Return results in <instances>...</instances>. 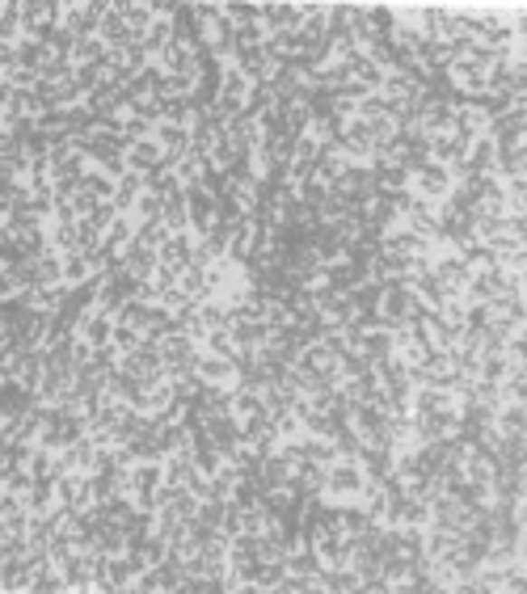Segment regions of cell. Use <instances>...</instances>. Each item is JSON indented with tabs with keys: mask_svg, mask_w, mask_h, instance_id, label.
Instances as JSON below:
<instances>
[{
	"mask_svg": "<svg viewBox=\"0 0 527 594\" xmlns=\"http://www.w3.org/2000/svg\"><path fill=\"white\" fill-rule=\"evenodd\" d=\"M17 514H25V502L17 493H0V522L17 519Z\"/></svg>",
	"mask_w": 527,
	"mask_h": 594,
	"instance_id": "50",
	"label": "cell"
},
{
	"mask_svg": "<svg viewBox=\"0 0 527 594\" xmlns=\"http://www.w3.org/2000/svg\"><path fill=\"white\" fill-rule=\"evenodd\" d=\"M198 321H203V329H228V308H224L220 300H198Z\"/></svg>",
	"mask_w": 527,
	"mask_h": 594,
	"instance_id": "39",
	"label": "cell"
},
{
	"mask_svg": "<svg viewBox=\"0 0 527 594\" xmlns=\"http://www.w3.org/2000/svg\"><path fill=\"white\" fill-rule=\"evenodd\" d=\"M249 413H262V392L233 388V417H249Z\"/></svg>",
	"mask_w": 527,
	"mask_h": 594,
	"instance_id": "43",
	"label": "cell"
},
{
	"mask_svg": "<svg viewBox=\"0 0 527 594\" xmlns=\"http://www.w3.org/2000/svg\"><path fill=\"white\" fill-rule=\"evenodd\" d=\"M333 148H338L342 160H350V165H371V157H376V139H371L363 119H346L338 139H333Z\"/></svg>",
	"mask_w": 527,
	"mask_h": 594,
	"instance_id": "6",
	"label": "cell"
},
{
	"mask_svg": "<svg viewBox=\"0 0 527 594\" xmlns=\"http://www.w3.org/2000/svg\"><path fill=\"white\" fill-rule=\"evenodd\" d=\"M152 139L160 144V152L165 157H186L190 152V131H186L182 122H157V131H152Z\"/></svg>",
	"mask_w": 527,
	"mask_h": 594,
	"instance_id": "23",
	"label": "cell"
},
{
	"mask_svg": "<svg viewBox=\"0 0 527 594\" xmlns=\"http://www.w3.org/2000/svg\"><path fill=\"white\" fill-rule=\"evenodd\" d=\"M17 295H22V283H17L9 262H0V300H17Z\"/></svg>",
	"mask_w": 527,
	"mask_h": 594,
	"instance_id": "49",
	"label": "cell"
},
{
	"mask_svg": "<svg viewBox=\"0 0 527 594\" xmlns=\"http://www.w3.org/2000/svg\"><path fill=\"white\" fill-rule=\"evenodd\" d=\"M106 9H110V5H101V0H93V5H60V25L72 38H93L101 17H106Z\"/></svg>",
	"mask_w": 527,
	"mask_h": 594,
	"instance_id": "10",
	"label": "cell"
},
{
	"mask_svg": "<svg viewBox=\"0 0 527 594\" xmlns=\"http://www.w3.org/2000/svg\"><path fill=\"white\" fill-rule=\"evenodd\" d=\"M0 493H5V485H0Z\"/></svg>",
	"mask_w": 527,
	"mask_h": 594,
	"instance_id": "51",
	"label": "cell"
},
{
	"mask_svg": "<svg viewBox=\"0 0 527 594\" xmlns=\"http://www.w3.org/2000/svg\"><path fill=\"white\" fill-rule=\"evenodd\" d=\"M195 241H198L195 232H173L169 241H165V244H160V249H157V262H160V266H173V270H177V274H182V270L190 266V254H195Z\"/></svg>",
	"mask_w": 527,
	"mask_h": 594,
	"instance_id": "18",
	"label": "cell"
},
{
	"mask_svg": "<svg viewBox=\"0 0 527 594\" xmlns=\"http://www.w3.org/2000/svg\"><path fill=\"white\" fill-rule=\"evenodd\" d=\"M350 300H355V312H376V303H380V283L363 279L355 292H350Z\"/></svg>",
	"mask_w": 527,
	"mask_h": 594,
	"instance_id": "41",
	"label": "cell"
},
{
	"mask_svg": "<svg viewBox=\"0 0 527 594\" xmlns=\"http://www.w3.org/2000/svg\"><path fill=\"white\" fill-rule=\"evenodd\" d=\"M101 249V232L89 224V219H76V254H98Z\"/></svg>",
	"mask_w": 527,
	"mask_h": 594,
	"instance_id": "42",
	"label": "cell"
},
{
	"mask_svg": "<svg viewBox=\"0 0 527 594\" xmlns=\"http://www.w3.org/2000/svg\"><path fill=\"white\" fill-rule=\"evenodd\" d=\"M106 55H110V47H106V43H101L98 34L93 38H76V47H72V55H68V60H72V68H101V63H106Z\"/></svg>",
	"mask_w": 527,
	"mask_h": 594,
	"instance_id": "27",
	"label": "cell"
},
{
	"mask_svg": "<svg viewBox=\"0 0 527 594\" xmlns=\"http://www.w3.org/2000/svg\"><path fill=\"white\" fill-rule=\"evenodd\" d=\"M160 224H165L169 232H190V206H186V195L165 198V206H160Z\"/></svg>",
	"mask_w": 527,
	"mask_h": 594,
	"instance_id": "31",
	"label": "cell"
},
{
	"mask_svg": "<svg viewBox=\"0 0 527 594\" xmlns=\"http://www.w3.org/2000/svg\"><path fill=\"white\" fill-rule=\"evenodd\" d=\"M152 131H157V122L139 119V114H123V139H127V148H131L135 139H148Z\"/></svg>",
	"mask_w": 527,
	"mask_h": 594,
	"instance_id": "44",
	"label": "cell"
},
{
	"mask_svg": "<svg viewBox=\"0 0 527 594\" xmlns=\"http://www.w3.org/2000/svg\"><path fill=\"white\" fill-rule=\"evenodd\" d=\"M376 312H380V325L384 329H397V325H409V321H417V316H422V303H417V295L409 292L405 283H384Z\"/></svg>",
	"mask_w": 527,
	"mask_h": 594,
	"instance_id": "2",
	"label": "cell"
},
{
	"mask_svg": "<svg viewBox=\"0 0 527 594\" xmlns=\"http://www.w3.org/2000/svg\"><path fill=\"white\" fill-rule=\"evenodd\" d=\"M207 157H198V152H186V157H177V165H173V173H177V182L182 186H198L203 177H207Z\"/></svg>",
	"mask_w": 527,
	"mask_h": 594,
	"instance_id": "30",
	"label": "cell"
},
{
	"mask_svg": "<svg viewBox=\"0 0 527 594\" xmlns=\"http://www.w3.org/2000/svg\"><path fill=\"white\" fill-rule=\"evenodd\" d=\"M452 169L447 165H435V160H426V165H417L414 173H409V195L414 198H426V203H443V198L452 195Z\"/></svg>",
	"mask_w": 527,
	"mask_h": 594,
	"instance_id": "4",
	"label": "cell"
},
{
	"mask_svg": "<svg viewBox=\"0 0 527 594\" xmlns=\"http://www.w3.org/2000/svg\"><path fill=\"white\" fill-rule=\"evenodd\" d=\"M376 379H380V388L388 392V397H409V392H414V384H409V363H405L401 354L380 359V363H376Z\"/></svg>",
	"mask_w": 527,
	"mask_h": 594,
	"instance_id": "14",
	"label": "cell"
},
{
	"mask_svg": "<svg viewBox=\"0 0 527 594\" xmlns=\"http://www.w3.org/2000/svg\"><path fill=\"white\" fill-rule=\"evenodd\" d=\"M114 9L123 13V22L135 30V38H139V34H144V30H148V25L157 22V13H152V5H139V0H119Z\"/></svg>",
	"mask_w": 527,
	"mask_h": 594,
	"instance_id": "29",
	"label": "cell"
},
{
	"mask_svg": "<svg viewBox=\"0 0 527 594\" xmlns=\"http://www.w3.org/2000/svg\"><path fill=\"white\" fill-rule=\"evenodd\" d=\"M60 455H63V464H68L72 473H93V460H98V443L85 435V438H76L72 447H63Z\"/></svg>",
	"mask_w": 527,
	"mask_h": 594,
	"instance_id": "28",
	"label": "cell"
},
{
	"mask_svg": "<svg viewBox=\"0 0 527 594\" xmlns=\"http://www.w3.org/2000/svg\"><path fill=\"white\" fill-rule=\"evenodd\" d=\"M72 552H76V544H72V535H68V527L51 532V540H47V557H51V565H63V560L72 557Z\"/></svg>",
	"mask_w": 527,
	"mask_h": 594,
	"instance_id": "40",
	"label": "cell"
},
{
	"mask_svg": "<svg viewBox=\"0 0 527 594\" xmlns=\"http://www.w3.org/2000/svg\"><path fill=\"white\" fill-rule=\"evenodd\" d=\"M160 198L152 195V190H144V195L135 198V206H131V216H135V224H148V219H160Z\"/></svg>",
	"mask_w": 527,
	"mask_h": 594,
	"instance_id": "45",
	"label": "cell"
},
{
	"mask_svg": "<svg viewBox=\"0 0 527 594\" xmlns=\"http://www.w3.org/2000/svg\"><path fill=\"white\" fill-rule=\"evenodd\" d=\"M119 266H123L135 283H144V279H152V274H157L160 262H157V249H144V244L131 236V244H127L123 254H119Z\"/></svg>",
	"mask_w": 527,
	"mask_h": 594,
	"instance_id": "16",
	"label": "cell"
},
{
	"mask_svg": "<svg viewBox=\"0 0 527 594\" xmlns=\"http://www.w3.org/2000/svg\"><path fill=\"white\" fill-rule=\"evenodd\" d=\"M203 350H207V354H220V359H233V363H236V354H241L233 346V333H228V329H211L207 338H203Z\"/></svg>",
	"mask_w": 527,
	"mask_h": 594,
	"instance_id": "38",
	"label": "cell"
},
{
	"mask_svg": "<svg viewBox=\"0 0 527 594\" xmlns=\"http://www.w3.org/2000/svg\"><path fill=\"white\" fill-rule=\"evenodd\" d=\"M228 333H233V346L236 350H262L270 338V329L266 321H233L228 325Z\"/></svg>",
	"mask_w": 527,
	"mask_h": 594,
	"instance_id": "24",
	"label": "cell"
},
{
	"mask_svg": "<svg viewBox=\"0 0 527 594\" xmlns=\"http://www.w3.org/2000/svg\"><path fill=\"white\" fill-rule=\"evenodd\" d=\"M363 279H368V266H359L350 257H338V262H330V266L321 270V283H325L330 292H355Z\"/></svg>",
	"mask_w": 527,
	"mask_h": 594,
	"instance_id": "15",
	"label": "cell"
},
{
	"mask_svg": "<svg viewBox=\"0 0 527 594\" xmlns=\"http://www.w3.org/2000/svg\"><path fill=\"white\" fill-rule=\"evenodd\" d=\"M51 25H60V5H51V0H25L22 5V38L43 43Z\"/></svg>",
	"mask_w": 527,
	"mask_h": 594,
	"instance_id": "11",
	"label": "cell"
},
{
	"mask_svg": "<svg viewBox=\"0 0 527 594\" xmlns=\"http://www.w3.org/2000/svg\"><path fill=\"white\" fill-rule=\"evenodd\" d=\"M81 341H89L93 350H106L110 346V333H114V316L98 312V308H85V312L76 316V329H72Z\"/></svg>",
	"mask_w": 527,
	"mask_h": 594,
	"instance_id": "13",
	"label": "cell"
},
{
	"mask_svg": "<svg viewBox=\"0 0 527 594\" xmlns=\"http://www.w3.org/2000/svg\"><path fill=\"white\" fill-rule=\"evenodd\" d=\"M81 190H85V195H93V198H114V177H106L101 169H93V165H89L85 177H81Z\"/></svg>",
	"mask_w": 527,
	"mask_h": 594,
	"instance_id": "37",
	"label": "cell"
},
{
	"mask_svg": "<svg viewBox=\"0 0 527 594\" xmlns=\"http://www.w3.org/2000/svg\"><path fill=\"white\" fill-rule=\"evenodd\" d=\"M198 435L207 438L211 447H216L224 460H228V455L241 447V417H233V413H216V417H203V422H198Z\"/></svg>",
	"mask_w": 527,
	"mask_h": 594,
	"instance_id": "8",
	"label": "cell"
},
{
	"mask_svg": "<svg viewBox=\"0 0 527 594\" xmlns=\"http://www.w3.org/2000/svg\"><path fill=\"white\" fill-rule=\"evenodd\" d=\"M98 38H101V43H106L110 51H123V47H135V43H139V38H135V30L123 22V13L114 9V5L106 9V17H101Z\"/></svg>",
	"mask_w": 527,
	"mask_h": 594,
	"instance_id": "19",
	"label": "cell"
},
{
	"mask_svg": "<svg viewBox=\"0 0 527 594\" xmlns=\"http://www.w3.org/2000/svg\"><path fill=\"white\" fill-rule=\"evenodd\" d=\"M139 341H144V338H139L135 329H127V325H114V333H110V346H114V350H119V354H131L135 346H139Z\"/></svg>",
	"mask_w": 527,
	"mask_h": 594,
	"instance_id": "48",
	"label": "cell"
},
{
	"mask_svg": "<svg viewBox=\"0 0 527 594\" xmlns=\"http://www.w3.org/2000/svg\"><path fill=\"white\" fill-rule=\"evenodd\" d=\"M195 376L203 379V384H224V388H233V384H236V363H233V359H220V354L198 350Z\"/></svg>",
	"mask_w": 527,
	"mask_h": 594,
	"instance_id": "17",
	"label": "cell"
},
{
	"mask_svg": "<svg viewBox=\"0 0 527 594\" xmlns=\"http://www.w3.org/2000/svg\"><path fill=\"white\" fill-rule=\"evenodd\" d=\"M515 367L506 363V354H481V367H477V379H490V384H503Z\"/></svg>",
	"mask_w": 527,
	"mask_h": 594,
	"instance_id": "35",
	"label": "cell"
},
{
	"mask_svg": "<svg viewBox=\"0 0 527 594\" xmlns=\"http://www.w3.org/2000/svg\"><path fill=\"white\" fill-rule=\"evenodd\" d=\"M119 367H123L127 376H135L144 388H152L157 379H165V363H160V350L152 346V341H139L131 354H123L119 359Z\"/></svg>",
	"mask_w": 527,
	"mask_h": 594,
	"instance_id": "7",
	"label": "cell"
},
{
	"mask_svg": "<svg viewBox=\"0 0 527 594\" xmlns=\"http://www.w3.org/2000/svg\"><path fill=\"white\" fill-rule=\"evenodd\" d=\"M173 232L160 224V219H148V224H135V241L144 244V249H160V244L169 241Z\"/></svg>",
	"mask_w": 527,
	"mask_h": 594,
	"instance_id": "36",
	"label": "cell"
},
{
	"mask_svg": "<svg viewBox=\"0 0 527 594\" xmlns=\"http://www.w3.org/2000/svg\"><path fill=\"white\" fill-rule=\"evenodd\" d=\"M224 139H228V144L241 152V157H254V152H258V144H262V127L254 119H245V114H241V119H233L228 127H224Z\"/></svg>",
	"mask_w": 527,
	"mask_h": 594,
	"instance_id": "20",
	"label": "cell"
},
{
	"mask_svg": "<svg viewBox=\"0 0 527 594\" xmlns=\"http://www.w3.org/2000/svg\"><path fill=\"white\" fill-rule=\"evenodd\" d=\"M493 426H498V435H527V405L503 400V405L493 409Z\"/></svg>",
	"mask_w": 527,
	"mask_h": 594,
	"instance_id": "26",
	"label": "cell"
},
{
	"mask_svg": "<svg viewBox=\"0 0 527 594\" xmlns=\"http://www.w3.org/2000/svg\"><path fill=\"white\" fill-rule=\"evenodd\" d=\"M0 485H5V493H17V497H25V493H30V489H34V476H30V468H13V473L5 476Z\"/></svg>",
	"mask_w": 527,
	"mask_h": 594,
	"instance_id": "47",
	"label": "cell"
},
{
	"mask_svg": "<svg viewBox=\"0 0 527 594\" xmlns=\"http://www.w3.org/2000/svg\"><path fill=\"white\" fill-rule=\"evenodd\" d=\"M249 89H254V81H249L233 60H224L220 63V93H216V98H228V101H241V106H245Z\"/></svg>",
	"mask_w": 527,
	"mask_h": 594,
	"instance_id": "22",
	"label": "cell"
},
{
	"mask_svg": "<svg viewBox=\"0 0 527 594\" xmlns=\"http://www.w3.org/2000/svg\"><path fill=\"white\" fill-rule=\"evenodd\" d=\"M430 274L447 287V295H465L468 279H473V266H468L465 257L455 254V249H443V254L430 257Z\"/></svg>",
	"mask_w": 527,
	"mask_h": 594,
	"instance_id": "9",
	"label": "cell"
},
{
	"mask_svg": "<svg viewBox=\"0 0 527 594\" xmlns=\"http://www.w3.org/2000/svg\"><path fill=\"white\" fill-rule=\"evenodd\" d=\"M177 287H182L190 300H207V270H203V266H186L182 274H177Z\"/></svg>",
	"mask_w": 527,
	"mask_h": 594,
	"instance_id": "34",
	"label": "cell"
},
{
	"mask_svg": "<svg viewBox=\"0 0 527 594\" xmlns=\"http://www.w3.org/2000/svg\"><path fill=\"white\" fill-rule=\"evenodd\" d=\"M241 443L249 451H258V455H270V451L279 447V435H274V422H270V413H249L241 417Z\"/></svg>",
	"mask_w": 527,
	"mask_h": 594,
	"instance_id": "12",
	"label": "cell"
},
{
	"mask_svg": "<svg viewBox=\"0 0 527 594\" xmlns=\"http://www.w3.org/2000/svg\"><path fill=\"white\" fill-rule=\"evenodd\" d=\"M160 350V363H165V379H177V376H190L198 363V346L190 333H182V329H173V333H165V338L157 341Z\"/></svg>",
	"mask_w": 527,
	"mask_h": 594,
	"instance_id": "1",
	"label": "cell"
},
{
	"mask_svg": "<svg viewBox=\"0 0 527 594\" xmlns=\"http://www.w3.org/2000/svg\"><path fill=\"white\" fill-rule=\"evenodd\" d=\"M85 219H89V224H93L98 232H106V228L114 224V219H119V211H114L110 198H98V203L89 206V216H85Z\"/></svg>",
	"mask_w": 527,
	"mask_h": 594,
	"instance_id": "46",
	"label": "cell"
},
{
	"mask_svg": "<svg viewBox=\"0 0 527 594\" xmlns=\"http://www.w3.org/2000/svg\"><path fill=\"white\" fill-rule=\"evenodd\" d=\"M144 195V173H135V169H127L119 182H114V211L119 216H131V206H135V198Z\"/></svg>",
	"mask_w": 527,
	"mask_h": 594,
	"instance_id": "25",
	"label": "cell"
},
{
	"mask_svg": "<svg viewBox=\"0 0 527 594\" xmlns=\"http://www.w3.org/2000/svg\"><path fill=\"white\" fill-rule=\"evenodd\" d=\"M363 485H368L363 464L359 460H333L330 468H325V493L321 497H330V502H359Z\"/></svg>",
	"mask_w": 527,
	"mask_h": 594,
	"instance_id": "3",
	"label": "cell"
},
{
	"mask_svg": "<svg viewBox=\"0 0 527 594\" xmlns=\"http://www.w3.org/2000/svg\"><path fill=\"white\" fill-rule=\"evenodd\" d=\"M22 502L30 514H47V510L55 506V481H34V489H30Z\"/></svg>",
	"mask_w": 527,
	"mask_h": 594,
	"instance_id": "33",
	"label": "cell"
},
{
	"mask_svg": "<svg viewBox=\"0 0 527 594\" xmlns=\"http://www.w3.org/2000/svg\"><path fill=\"white\" fill-rule=\"evenodd\" d=\"M473 139H477V131H468V127L455 122L452 131L430 135V160H435V165H447V169H460L465 157H468V148H473Z\"/></svg>",
	"mask_w": 527,
	"mask_h": 594,
	"instance_id": "5",
	"label": "cell"
},
{
	"mask_svg": "<svg viewBox=\"0 0 527 594\" xmlns=\"http://www.w3.org/2000/svg\"><path fill=\"white\" fill-rule=\"evenodd\" d=\"M0 379H5V376H0Z\"/></svg>",
	"mask_w": 527,
	"mask_h": 594,
	"instance_id": "52",
	"label": "cell"
},
{
	"mask_svg": "<svg viewBox=\"0 0 527 594\" xmlns=\"http://www.w3.org/2000/svg\"><path fill=\"white\" fill-rule=\"evenodd\" d=\"M93 279V266H89V257L85 254H63V283L68 287H81V283H89Z\"/></svg>",
	"mask_w": 527,
	"mask_h": 594,
	"instance_id": "32",
	"label": "cell"
},
{
	"mask_svg": "<svg viewBox=\"0 0 527 594\" xmlns=\"http://www.w3.org/2000/svg\"><path fill=\"white\" fill-rule=\"evenodd\" d=\"M34 400H38L34 392L22 388L17 379H0V422H5V417H22Z\"/></svg>",
	"mask_w": 527,
	"mask_h": 594,
	"instance_id": "21",
	"label": "cell"
}]
</instances>
